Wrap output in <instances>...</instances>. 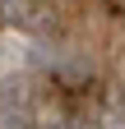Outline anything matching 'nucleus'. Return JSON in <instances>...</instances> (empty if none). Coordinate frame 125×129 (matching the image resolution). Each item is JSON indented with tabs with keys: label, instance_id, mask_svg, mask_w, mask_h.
<instances>
[{
	"label": "nucleus",
	"instance_id": "f257e3e1",
	"mask_svg": "<svg viewBox=\"0 0 125 129\" xmlns=\"http://www.w3.org/2000/svg\"><path fill=\"white\" fill-rule=\"evenodd\" d=\"M0 14L14 28H37L42 14H46V0H0Z\"/></svg>",
	"mask_w": 125,
	"mask_h": 129
}]
</instances>
